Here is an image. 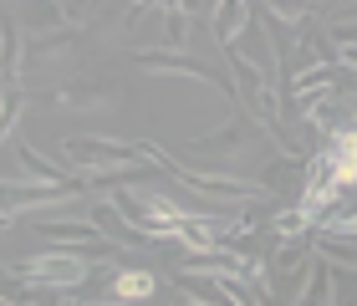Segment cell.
Instances as JSON below:
<instances>
[{"label": "cell", "instance_id": "6", "mask_svg": "<svg viewBox=\"0 0 357 306\" xmlns=\"http://www.w3.org/2000/svg\"><path fill=\"white\" fill-rule=\"evenodd\" d=\"M149 291H153V276H143V270H123L112 281V296H123V301H143Z\"/></svg>", "mask_w": 357, "mask_h": 306}, {"label": "cell", "instance_id": "1", "mask_svg": "<svg viewBox=\"0 0 357 306\" xmlns=\"http://www.w3.org/2000/svg\"><path fill=\"white\" fill-rule=\"evenodd\" d=\"M10 270L15 276H31V281H46V291H72V286L87 281V266L77 261L72 250H56V255H46V261H15Z\"/></svg>", "mask_w": 357, "mask_h": 306}, {"label": "cell", "instance_id": "5", "mask_svg": "<svg viewBox=\"0 0 357 306\" xmlns=\"http://www.w3.org/2000/svg\"><path fill=\"white\" fill-rule=\"evenodd\" d=\"M15 153H21V164L31 169V179H41L46 189H52V184H72V179H67V174H61V169L52 164V158H41L36 148H31V143H15Z\"/></svg>", "mask_w": 357, "mask_h": 306}, {"label": "cell", "instance_id": "8", "mask_svg": "<svg viewBox=\"0 0 357 306\" xmlns=\"http://www.w3.org/2000/svg\"><path fill=\"white\" fill-rule=\"evenodd\" d=\"M332 41L342 52H357V21H332Z\"/></svg>", "mask_w": 357, "mask_h": 306}, {"label": "cell", "instance_id": "2", "mask_svg": "<svg viewBox=\"0 0 357 306\" xmlns=\"http://www.w3.org/2000/svg\"><path fill=\"white\" fill-rule=\"evenodd\" d=\"M41 235H46V245H61V250H107V235L97 230L92 220H82V224L41 220Z\"/></svg>", "mask_w": 357, "mask_h": 306}, {"label": "cell", "instance_id": "7", "mask_svg": "<svg viewBox=\"0 0 357 306\" xmlns=\"http://www.w3.org/2000/svg\"><path fill=\"white\" fill-rule=\"evenodd\" d=\"M250 15H245V6H220V41L230 46V36H235V26H245Z\"/></svg>", "mask_w": 357, "mask_h": 306}, {"label": "cell", "instance_id": "3", "mask_svg": "<svg viewBox=\"0 0 357 306\" xmlns=\"http://www.w3.org/2000/svg\"><path fill=\"white\" fill-rule=\"evenodd\" d=\"M67 153L77 164H107V169H128V158H138L143 148L133 143H107V138H67Z\"/></svg>", "mask_w": 357, "mask_h": 306}, {"label": "cell", "instance_id": "9", "mask_svg": "<svg viewBox=\"0 0 357 306\" xmlns=\"http://www.w3.org/2000/svg\"><path fill=\"white\" fill-rule=\"evenodd\" d=\"M178 306H204V301H189V296H178Z\"/></svg>", "mask_w": 357, "mask_h": 306}, {"label": "cell", "instance_id": "4", "mask_svg": "<svg viewBox=\"0 0 357 306\" xmlns=\"http://www.w3.org/2000/svg\"><path fill=\"white\" fill-rule=\"evenodd\" d=\"M138 67H149V72H184V77H199V82H209V77H215L204 61L178 56V52H138Z\"/></svg>", "mask_w": 357, "mask_h": 306}]
</instances>
